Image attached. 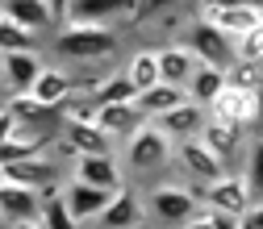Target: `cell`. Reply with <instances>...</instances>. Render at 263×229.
Listing matches in <instances>:
<instances>
[{
	"mask_svg": "<svg viewBox=\"0 0 263 229\" xmlns=\"http://www.w3.org/2000/svg\"><path fill=\"white\" fill-rule=\"evenodd\" d=\"M96 125L105 129L113 142H125L134 129L146 125V113L134 100H113V105H96Z\"/></svg>",
	"mask_w": 263,
	"mask_h": 229,
	"instance_id": "e0dca14e",
	"label": "cell"
},
{
	"mask_svg": "<svg viewBox=\"0 0 263 229\" xmlns=\"http://www.w3.org/2000/svg\"><path fill=\"white\" fill-rule=\"evenodd\" d=\"M234 5H259L263 9V0H196V9H234Z\"/></svg>",
	"mask_w": 263,
	"mask_h": 229,
	"instance_id": "836d02e7",
	"label": "cell"
},
{
	"mask_svg": "<svg viewBox=\"0 0 263 229\" xmlns=\"http://www.w3.org/2000/svg\"><path fill=\"white\" fill-rule=\"evenodd\" d=\"M121 71L134 84V92H146L151 84H159V46H134L129 58L121 63Z\"/></svg>",
	"mask_w": 263,
	"mask_h": 229,
	"instance_id": "7402d4cb",
	"label": "cell"
},
{
	"mask_svg": "<svg viewBox=\"0 0 263 229\" xmlns=\"http://www.w3.org/2000/svg\"><path fill=\"white\" fill-rule=\"evenodd\" d=\"M42 225H46V229H67V225H76L71 213H67V200H63V188L42 196Z\"/></svg>",
	"mask_w": 263,
	"mask_h": 229,
	"instance_id": "f546056e",
	"label": "cell"
},
{
	"mask_svg": "<svg viewBox=\"0 0 263 229\" xmlns=\"http://www.w3.org/2000/svg\"><path fill=\"white\" fill-rule=\"evenodd\" d=\"M255 225H263V196L251 200V209L242 213V229H255Z\"/></svg>",
	"mask_w": 263,
	"mask_h": 229,
	"instance_id": "d6a6232c",
	"label": "cell"
},
{
	"mask_svg": "<svg viewBox=\"0 0 263 229\" xmlns=\"http://www.w3.org/2000/svg\"><path fill=\"white\" fill-rule=\"evenodd\" d=\"M180 100H188V88L167 84V79H159V84H151L146 92H138V96H134V105L146 113V121H151V117H159V113H167V109H176Z\"/></svg>",
	"mask_w": 263,
	"mask_h": 229,
	"instance_id": "603a6c76",
	"label": "cell"
},
{
	"mask_svg": "<svg viewBox=\"0 0 263 229\" xmlns=\"http://www.w3.org/2000/svg\"><path fill=\"white\" fill-rule=\"evenodd\" d=\"M196 67H201V58H196V50H192L184 38L159 42V79L188 88V79H192V71H196Z\"/></svg>",
	"mask_w": 263,
	"mask_h": 229,
	"instance_id": "9a60e30c",
	"label": "cell"
},
{
	"mask_svg": "<svg viewBox=\"0 0 263 229\" xmlns=\"http://www.w3.org/2000/svg\"><path fill=\"white\" fill-rule=\"evenodd\" d=\"M134 84L125 79V71H105V79L96 84V105H113V100H134Z\"/></svg>",
	"mask_w": 263,
	"mask_h": 229,
	"instance_id": "4316f807",
	"label": "cell"
},
{
	"mask_svg": "<svg viewBox=\"0 0 263 229\" xmlns=\"http://www.w3.org/2000/svg\"><path fill=\"white\" fill-rule=\"evenodd\" d=\"M196 17H205V21L221 25L230 38H242L247 29L263 25V9H259V5H234V9H196Z\"/></svg>",
	"mask_w": 263,
	"mask_h": 229,
	"instance_id": "d6986e66",
	"label": "cell"
},
{
	"mask_svg": "<svg viewBox=\"0 0 263 229\" xmlns=\"http://www.w3.org/2000/svg\"><path fill=\"white\" fill-rule=\"evenodd\" d=\"M172 150H176V142L163 134L159 125H142V129H134V134L125 138V175H134L142 188L146 183H155V179H163V175H172Z\"/></svg>",
	"mask_w": 263,
	"mask_h": 229,
	"instance_id": "7a4b0ae2",
	"label": "cell"
},
{
	"mask_svg": "<svg viewBox=\"0 0 263 229\" xmlns=\"http://www.w3.org/2000/svg\"><path fill=\"white\" fill-rule=\"evenodd\" d=\"M21 96H34V100H42V105H63L71 96V71L46 63V67L38 71V79H34V88L21 92Z\"/></svg>",
	"mask_w": 263,
	"mask_h": 229,
	"instance_id": "44dd1931",
	"label": "cell"
},
{
	"mask_svg": "<svg viewBox=\"0 0 263 229\" xmlns=\"http://www.w3.org/2000/svg\"><path fill=\"white\" fill-rule=\"evenodd\" d=\"M0 179H5V167H0Z\"/></svg>",
	"mask_w": 263,
	"mask_h": 229,
	"instance_id": "e575fe53",
	"label": "cell"
},
{
	"mask_svg": "<svg viewBox=\"0 0 263 229\" xmlns=\"http://www.w3.org/2000/svg\"><path fill=\"white\" fill-rule=\"evenodd\" d=\"M113 192H117V188H96V183H88V179H80V175H67V179H63V200H67V213H71L76 225H92L96 217H101V209L109 204Z\"/></svg>",
	"mask_w": 263,
	"mask_h": 229,
	"instance_id": "30bf717a",
	"label": "cell"
},
{
	"mask_svg": "<svg viewBox=\"0 0 263 229\" xmlns=\"http://www.w3.org/2000/svg\"><path fill=\"white\" fill-rule=\"evenodd\" d=\"M226 167H230V162H226L205 138H184V142H176V150H172V171H176L180 179H188V183H209V179H217Z\"/></svg>",
	"mask_w": 263,
	"mask_h": 229,
	"instance_id": "277c9868",
	"label": "cell"
},
{
	"mask_svg": "<svg viewBox=\"0 0 263 229\" xmlns=\"http://www.w3.org/2000/svg\"><path fill=\"white\" fill-rule=\"evenodd\" d=\"M63 142L71 146V154H101L113 150V138L96 121H63Z\"/></svg>",
	"mask_w": 263,
	"mask_h": 229,
	"instance_id": "ffe728a7",
	"label": "cell"
},
{
	"mask_svg": "<svg viewBox=\"0 0 263 229\" xmlns=\"http://www.w3.org/2000/svg\"><path fill=\"white\" fill-rule=\"evenodd\" d=\"M242 179H247L251 196L259 200V196H263V129H255L247 150H242Z\"/></svg>",
	"mask_w": 263,
	"mask_h": 229,
	"instance_id": "d4e9b609",
	"label": "cell"
},
{
	"mask_svg": "<svg viewBox=\"0 0 263 229\" xmlns=\"http://www.w3.org/2000/svg\"><path fill=\"white\" fill-rule=\"evenodd\" d=\"M34 46H38V34H34V29H25V25H17L13 17L0 13V50H34Z\"/></svg>",
	"mask_w": 263,
	"mask_h": 229,
	"instance_id": "f1b7e54d",
	"label": "cell"
},
{
	"mask_svg": "<svg viewBox=\"0 0 263 229\" xmlns=\"http://www.w3.org/2000/svg\"><path fill=\"white\" fill-rule=\"evenodd\" d=\"M226 84H230V88L259 92V88H263V58H234V63L226 67Z\"/></svg>",
	"mask_w": 263,
	"mask_h": 229,
	"instance_id": "484cf974",
	"label": "cell"
},
{
	"mask_svg": "<svg viewBox=\"0 0 263 229\" xmlns=\"http://www.w3.org/2000/svg\"><path fill=\"white\" fill-rule=\"evenodd\" d=\"M221 88H226V67H213V63H201V67L192 71V79H188V96H192V100H201L205 109L217 100Z\"/></svg>",
	"mask_w": 263,
	"mask_h": 229,
	"instance_id": "cb8c5ba5",
	"label": "cell"
},
{
	"mask_svg": "<svg viewBox=\"0 0 263 229\" xmlns=\"http://www.w3.org/2000/svg\"><path fill=\"white\" fill-rule=\"evenodd\" d=\"M196 188V200H209V204H217L221 213H230L238 221V229H242V213L251 209V188H247V179H242V171H234V167H226L217 179H209V183H192Z\"/></svg>",
	"mask_w": 263,
	"mask_h": 229,
	"instance_id": "5b68a950",
	"label": "cell"
},
{
	"mask_svg": "<svg viewBox=\"0 0 263 229\" xmlns=\"http://www.w3.org/2000/svg\"><path fill=\"white\" fill-rule=\"evenodd\" d=\"M0 105H5V100H0Z\"/></svg>",
	"mask_w": 263,
	"mask_h": 229,
	"instance_id": "d590c367",
	"label": "cell"
},
{
	"mask_svg": "<svg viewBox=\"0 0 263 229\" xmlns=\"http://www.w3.org/2000/svg\"><path fill=\"white\" fill-rule=\"evenodd\" d=\"M184 42L196 50L201 63H213V67H230V63H234V38H230L221 25L205 21V17H192V21H188Z\"/></svg>",
	"mask_w": 263,
	"mask_h": 229,
	"instance_id": "ba28073f",
	"label": "cell"
},
{
	"mask_svg": "<svg viewBox=\"0 0 263 229\" xmlns=\"http://www.w3.org/2000/svg\"><path fill=\"white\" fill-rule=\"evenodd\" d=\"M0 13L13 17V21L25 25V29H34L38 38L59 29V21H54V13H50V0H0Z\"/></svg>",
	"mask_w": 263,
	"mask_h": 229,
	"instance_id": "ac0fdd59",
	"label": "cell"
},
{
	"mask_svg": "<svg viewBox=\"0 0 263 229\" xmlns=\"http://www.w3.org/2000/svg\"><path fill=\"white\" fill-rule=\"evenodd\" d=\"M176 5H184V0H138V21L151 13H163V9H176Z\"/></svg>",
	"mask_w": 263,
	"mask_h": 229,
	"instance_id": "1f68e13d",
	"label": "cell"
},
{
	"mask_svg": "<svg viewBox=\"0 0 263 229\" xmlns=\"http://www.w3.org/2000/svg\"><path fill=\"white\" fill-rule=\"evenodd\" d=\"M5 105L21 129H34V134H46V138L63 134V109L59 105H42L34 96H5Z\"/></svg>",
	"mask_w": 263,
	"mask_h": 229,
	"instance_id": "8fae6325",
	"label": "cell"
},
{
	"mask_svg": "<svg viewBox=\"0 0 263 229\" xmlns=\"http://www.w3.org/2000/svg\"><path fill=\"white\" fill-rule=\"evenodd\" d=\"M142 204L151 225H188V213L196 209V188L188 179H155L142 188Z\"/></svg>",
	"mask_w": 263,
	"mask_h": 229,
	"instance_id": "3957f363",
	"label": "cell"
},
{
	"mask_svg": "<svg viewBox=\"0 0 263 229\" xmlns=\"http://www.w3.org/2000/svg\"><path fill=\"white\" fill-rule=\"evenodd\" d=\"M188 225H192V229H238L234 217L221 213V209L209 204V200H196V209L188 213Z\"/></svg>",
	"mask_w": 263,
	"mask_h": 229,
	"instance_id": "83f0119b",
	"label": "cell"
},
{
	"mask_svg": "<svg viewBox=\"0 0 263 229\" xmlns=\"http://www.w3.org/2000/svg\"><path fill=\"white\" fill-rule=\"evenodd\" d=\"M0 225H42V192L21 179H0Z\"/></svg>",
	"mask_w": 263,
	"mask_h": 229,
	"instance_id": "52a82bcc",
	"label": "cell"
},
{
	"mask_svg": "<svg viewBox=\"0 0 263 229\" xmlns=\"http://www.w3.org/2000/svg\"><path fill=\"white\" fill-rule=\"evenodd\" d=\"M96 225H105V229H125V225H146V204H142V188H129L121 183L113 196H109V204L101 209V217H96Z\"/></svg>",
	"mask_w": 263,
	"mask_h": 229,
	"instance_id": "4fadbf2b",
	"label": "cell"
},
{
	"mask_svg": "<svg viewBox=\"0 0 263 229\" xmlns=\"http://www.w3.org/2000/svg\"><path fill=\"white\" fill-rule=\"evenodd\" d=\"M234 58H263V25L247 29L242 38H234Z\"/></svg>",
	"mask_w": 263,
	"mask_h": 229,
	"instance_id": "4dcf8cb0",
	"label": "cell"
},
{
	"mask_svg": "<svg viewBox=\"0 0 263 229\" xmlns=\"http://www.w3.org/2000/svg\"><path fill=\"white\" fill-rule=\"evenodd\" d=\"M46 67L42 50H0V88H5V96H21L34 88L38 71Z\"/></svg>",
	"mask_w": 263,
	"mask_h": 229,
	"instance_id": "9c48e42d",
	"label": "cell"
},
{
	"mask_svg": "<svg viewBox=\"0 0 263 229\" xmlns=\"http://www.w3.org/2000/svg\"><path fill=\"white\" fill-rule=\"evenodd\" d=\"M251 134L255 129H247V125H234V121H226V117H213L209 113V121H205V129H201V138L230 162V158H242V150H247V142H251Z\"/></svg>",
	"mask_w": 263,
	"mask_h": 229,
	"instance_id": "2e32d148",
	"label": "cell"
},
{
	"mask_svg": "<svg viewBox=\"0 0 263 229\" xmlns=\"http://www.w3.org/2000/svg\"><path fill=\"white\" fill-rule=\"evenodd\" d=\"M50 50L59 58H67V67H105L121 50V29L67 21V25H59L50 34Z\"/></svg>",
	"mask_w": 263,
	"mask_h": 229,
	"instance_id": "6da1fadb",
	"label": "cell"
},
{
	"mask_svg": "<svg viewBox=\"0 0 263 229\" xmlns=\"http://www.w3.org/2000/svg\"><path fill=\"white\" fill-rule=\"evenodd\" d=\"M205 121H209V109L201 105V100H180L176 109H167V113H159V117H151V125H159L163 134H167L172 142H184V138H201V129H205Z\"/></svg>",
	"mask_w": 263,
	"mask_h": 229,
	"instance_id": "7c38bea8",
	"label": "cell"
},
{
	"mask_svg": "<svg viewBox=\"0 0 263 229\" xmlns=\"http://www.w3.org/2000/svg\"><path fill=\"white\" fill-rule=\"evenodd\" d=\"M71 175L96 183V188H121L125 183V167L113 150H101V154H76L71 158Z\"/></svg>",
	"mask_w": 263,
	"mask_h": 229,
	"instance_id": "5bb4252c",
	"label": "cell"
},
{
	"mask_svg": "<svg viewBox=\"0 0 263 229\" xmlns=\"http://www.w3.org/2000/svg\"><path fill=\"white\" fill-rule=\"evenodd\" d=\"M67 21L125 29V25H138V0H71V5H67ZM67 21H63V25H67Z\"/></svg>",
	"mask_w": 263,
	"mask_h": 229,
	"instance_id": "8992f818",
	"label": "cell"
}]
</instances>
